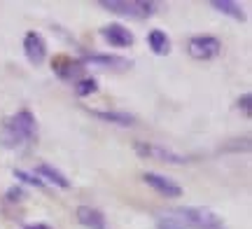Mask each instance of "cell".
Returning <instances> with one entry per match:
<instances>
[{"instance_id": "cell-2", "label": "cell", "mask_w": 252, "mask_h": 229, "mask_svg": "<svg viewBox=\"0 0 252 229\" xmlns=\"http://www.w3.org/2000/svg\"><path fill=\"white\" fill-rule=\"evenodd\" d=\"M100 7L108 9V12H115V14H122V17H152L154 14V2H145V0H100Z\"/></svg>"}, {"instance_id": "cell-8", "label": "cell", "mask_w": 252, "mask_h": 229, "mask_svg": "<svg viewBox=\"0 0 252 229\" xmlns=\"http://www.w3.org/2000/svg\"><path fill=\"white\" fill-rule=\"evenodd\" d=\"M157 227L159 229H196L180 213V208H168V211L159 213V218H157Z\"/></svg>"}, {"instance_id": "cell-13", "label": "cell", "mask_w": 252, "mask_h": 229, "mask_svg": "<svg viewBox=\"0 0 252 229\" xmlns=\"http://www.w3.org/2000/svg\"><path fill=\"white\" fill-rule=\"evenodd\" d=\"M54 73L59 75L61 80H72V77H77V75L82 73V64H75L70 59L61 56V59L54 61Z\"/></svg>"}, {"instance_id": "cell-15", "label": "cell", "mask_w": 252, "mask_h": 229, "mask_svg": "<svg viewBox=\"0 0 252 229\" xmlns=\"http://www.w3.org/2000/svg\"><path fill=\"white\" fill-rule=\"evenodd\" d=\"M210 5H213L217 12H222V14H229V17L238 19V21H243V19H245L243 7H241V5H236V2H229V0H213Z\"/></svg>"}, {"instance_id": "cell-1", "label": "cell", "mask_w": 252, "mask_h": 229, "mask_svg": "<svg viewBox=\"0 0 252 229\" xmlns=\"http://www.w3.org/2000/svg\"><path fill=\"white\" fill-rule=\"evenodd\" d=\"M35 136V117L28 110H21L2 124L0 129V143L5 147H17L28 143L31 138Z\"/></svg>"}, {"instance_id": "cell-4", "label": "cell", "mask_w": 252, "mask_h": 229, "mask_svg": "<svg viewBox=\"0 0 252 229\" xmlns=\"http://www.w3.org/2000/svg\"><path fill=\"white\" fill-rule=\"evenodd\" d=\"M180 213L196 229H222V218H217V215L210 211V208L189 206V208H180Z\"/></svg>"}, {"instance_id": "cell-16", "label": "cell", "mask_w": 252, "mask_h": 229, "mask_svg": "<svg viewBox=\"0 0 252 229\" xmlns=\"http://www.w3.org/2000/svg\"><path fill=\"white\" fill-rule=\"evenodd\" d=\"M150 47L154 49V54H168V49H171V42H168V37L163 31H152L150 33Z\"/></svg>"}, {"instance_id": "cell-9", "label": "cell", "mask_w": 252, "mask_h": 229, "mask_svg": "<svg viewBox=\"0 0 252 229\" xmlns=\"http://www.w3.org/2000/svg\"><path fill=\"white\" fill-rule=\"evenodd\" d=\"M100 35L105 37L112 47H131L133 45V33H131L128 28H124L122 24H110V26H105L100 31Z\"/></svg>"}, {"instance_id": "cell-20", "label": "cell", "mask_w": 252, "mask_h": 229, "mask_svg": "<svg viewBox=\"0 0 252 229\" xmlns=\"http://www.w3.org/2000/svg\"><path fill=\"white\" fill-rule=\"evenodd\" d=\"M250 103H252L250 94H243V96H241V101H238V108L243 110L245 117H250Z\"/></svg>"}, {"instance_id": "cell-21", "label": "cell", "mask_w": 252, "mask_h": 229, "mask_svg": "<svg viewBox=\"0 0 252 229\" xmlns=\"http://www.w3.org/2000/svg\"><path fill=\"white\" fill-rule=\"evenodd\" d=\"M24 229H49L47 225H28V227H24Z\"/></svg>"}, {"instance_id": "cell-11", "label": "cell", "mask_w": 252, "mask_h": 229, "mask_svg": "<svg viewBox=\"0 0 252 229\" xmlns=\"http://www.w3.org/2000/svg\"><path fill=\"white\" fill-rule=\"evenodd\" d=\"M94 117L103 119V122H110V124H119V127H133L135 117L128 115V112H115V110H89Z\"/></svg>"}, {"instance_id": "cell-19", "label": "cell", "mask_w": 252, "mask_h": 229, "mask_svg": "<svg viewBox=\"0 0 252 229\" xmlns=\"http://www.w3.org/2000/svg\"><path fill=\"white\" fill-rule=\"evenodd\" d=\"M7 199L9 201H24V199H26V192H24L21 187H12V190H7Z\"/></svg>"}, {"instance_id": "cell-10", "label": "cell", "mask_w": 252, "mask_h": 229, "mask_svg": "<svg viewBox=\"0 0 252 229\" xmlns=\"http://www.w3.org/2000/svg\"><path fill=\"white\" fill-rule=\"evenodd\" d=\"M77 222L87 229H105V218L103 213L91 208V206H80L77 208Z\"/></svg>"}, {"instance_id": "cell-7", "label": "cell", "mask_w": 252, "mask_h": 229, "mask_svg": "<svg viewBox=\"0 0 252 229\" xmlns=\"http://www.w3.org/2000/svg\"><path fill=\"white\" fill-rule=\"evenodd\" d=\"M24 52H26V59L31 61L33 65H40L45 61L47 56V45L40 33H28L24 37Z\"/></svg>"}, {"instance_id": "cell-5", "label": "cell", "mask_w": 252, "mask_h": 229, "mask_svg": "<svg viewBox=\"0 0 252 229\" xmlns=\"http://www.w3.org/2000/svg\"><path fill=\"white\" fill-rule=\"evenodd\" d=\"M135 152L140 157H152V159H159V162H168V164H185L187 159L178 152H173L168 147L161 145H152V143H135Z\"/></svg>"}, {"instance_id": "cell-6", "label": "cell", "mask_w": 252, "mask_h": 229, "mask_svg": "<svg viewBox=\"0 0 252 229\" xmlns=\"http://www.w3.org/2000/svg\"><path fill=\"white\" fill-rule=\"evenodd\" d=\"M145 183L150 185L152 190H157L159 194H163L166 199H178L182 194V187L178 183H173L171 178H166V175H159V173H145L143 178Z\"/></svg>"}, {"instance_id": "cell-12", "label": "cell", "mask_w": 252, "mask_h": 229, "mask_svg": "<svg viewBox=\"0 0 252 229\" xmlns=\"http://www.w3.org/2000/svg\"><path fill=\"white\" fill-rule=\"evenodd\" d=\"M84 64L89 65H100V68H128L131 61H126L122 56H108V54H96V56H87Z\"/></svg>"}, {"instance_id": "cell-17", "label": "cell", "mask_w": 252, "mask_h": 229, "mask_svg": "<svg viewBox=\"0 0 252 229\" xmlns=\"http://www.w3.org/2000/svg\"><path fill=\"white\" fill-rule=\"evenodd\" d=\"M96 89H98V82H96L94 77H84V80H80V82L75 84L77 96H89V94H94Z\"/></svg>"}, {"instance_id": "cell-18", "label": "cell", "mask_w": 252, "mask_h": 229, "mask_svg": "<svg viewBox=\"0 0 252 229\" xmlns=\"http://www.w3.org/2000/svg\"><path fill=\"white\" fill-rule=\"evenodd\" d=\"M14 178L17 180H24L26 185H35V187H45V183L37 178L35 173H28V171H21V168H14Z\"/></svg>"}, {"instance_id": "cell-3", "label": "cell", "mask_w": 252, "mask_h": 229, "mask_svg": "<svg viewBox=\"0 0 252 229\" xmlns=\"http://www.w3.org/2000/svg\"><path fill=\"white\" fill-rule=\"evenodd\" d=\"M187 52L191 59L208 61V59H215V56L222 52V42L213 35H196L187 42Z\"/></svg>"}, {"instance_id": "cell-14", "label": "cell", "mask_w": 252, "mask_h": 229, "mask_svg": "<svg viewBox=\"0 0 252 229\" xmlns=\"http://www.w3.org/2000/svg\"><path fill=\"white\" fill-rule=\"evenodd\" d=\"M35 175H45L47 180H52L56 187H63V190H68V187H70V180H68V178L59 171V168H54V166H49V164H40V166H37Z\"/></svg>"}]
</instances>
